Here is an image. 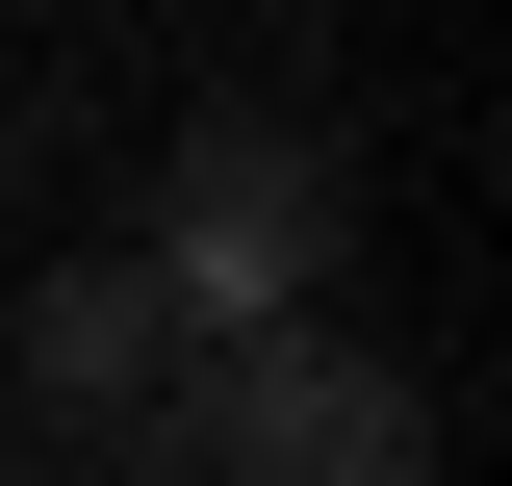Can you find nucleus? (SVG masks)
Masks as SVG:
<instances>
[{"label":"nucleus","instance_id":"2","mask_svg":"<svg viewBox=\"0 0 512 486\" xmlns=\"http://www.w3.org/2000/svg\"><path fill=\"white\" fill-rule=\"evenodd\" d=\"M180 461H231V486H436V410L359 359V333H231L205 359V410H154Z\"/></svg>","mask_w":512,"mask_h":486},{"label":"nucleus","instance_id":"1","mask_svg":"<svg viewBox=\"0 0 512 486\" xmlns=\"http://www.w3.org/2000/svg\"><path fill=\"white\" fill-rule=\"evenodd\" d=\"M333 282V154L308 128H180V180H154V307L180 333H308Z\"/></svg>","mask_w":512,"mask_h":486},{"label":"nucleus","instance_id":"3","mask_svg":"<svg viewBox=\"0 0 512 486\" xmlns=\"http://www.w3.org/2000/svg\"><path fill=\"white\" fill-rule=\"evenodd\" d=\"M26 384L52 410L128 435V384H180V307H154V256H77V282H26Z\"/></svg>","mask_w":512,"mask_h":486}]
</instances>
